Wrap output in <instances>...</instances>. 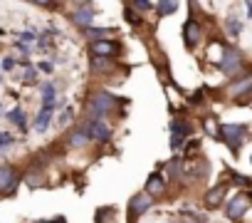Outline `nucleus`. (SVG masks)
I'll list each match as a JSON object with an SVG mask.
<instances>
[{
  "label": "nucleus",
  "instance_id": "obj_1",
  "mask_svg": "<svg viewBox=\"0 0 252 223\" xmlns=\"http://www.w3.org/2000/svg\"><path fill=\"white\" fill-rule=\"evenodd\" d=\"M218 139H222L227 147H230V151H240V147L245 144V139H247V127L245 124H222L220 129H218Z\"/></svg>",
  "mask_w": 252,
  "mask_h": 223
},
{
  "label": "nucleus",
  "instance_id": "obj_2",
  "mask_svg": "<svg viewBox=\"0 0 252 223\" xmlns=\"http://www.w3.org/2000/svg\"><path fill=\"white\" fill-rule=\"evenodd\" d=\"M114 107H116V97L109 94V92H94L89 97V114H92V119H104V114L114 112Z\"/></svg>",
  "mask_w": 252,
  "mask_h": 223
},
{
  "label": "nucleus",
  "instance_id": "obj_3",
  "mask_svg": "<svg viewBox=\"0 0 252 223\" xmlns=\"http://www.w3.org/2000/svg\"><path fill=\"white\" fill-rule=\"evenodd\" d=\"M89 142H99V144H106L111 139V127L104 122V119H92L87 127H84Z\"/></svg>",
  "mask_w": 252,
  "mask_h": 223
},
{
  "label": "nucleus",
  "instance_id": "obj_4",
  "mask_svg": "<svg viewBox=\"0 0 252 223\" xmlns=\"http://www.w3.org/2000/svg\"><path fill=\"white\" fill-rule=\"evenodd\" d=\"M247 208H250V198H247V193H237V196H232V198L227 201V206H225V216H227L230 221H240V218L247 213Z\"/></svg>",
  "mask_w": 252,
  "mask_h": 223
},
{
  "label": "nucleus",
  "instance_id": "obj_5",
  "mask_svg": "<svg viewBox=\"0 0 252 223\" xmlns=\"http://www.w3.org/2000/svg\"><path fill=\"white\" fill-rule=\"evenodd\" d=\"M94 18H96V13H94V5H92V3H79V5L74 8L72 23H74L77 28L87 30V28H92V25H94Z\"/></svg>",
  "mask_w": 252,
  "mask_h": 223
},
{
  "label": "nucleus",
  "instance_id": "obj_6",
  "mask_svg": "<svg viewBox=\"0 0 252 223\" xmlns=\"http://www.w3.org/2000/svg\"><path fill=\"white\" fill-rule=\"evenodd\" d=\"M218 67H220L225 74H237L240 67H242V55H240L237 50H232V47H225V52H222Z\"/></svg>",
  "mask_w": 252,
  "mask_h": 223
},
{
  "label": "nucleus",
  "instance_id": "obj_7",
  "mask_svg": "<svg viewBox=\"0 0 252 223\" xmlns=\"http://www.w3.org/2000/svg\"><path fill=\"white\" fill-rule=\"evenodd\" d=\"M151 206H154V198H151L146 191H144V193H136V196L129 201V221L134 223V221H136V218H141Z\"/></svg>",
  "mask_w": 252,
  "mask_h": 223
},
{
  "label": "nucleus",
  "instance_id": "obj_8",
  "mask_svg": "<svg viewBox=\"0 0 252 223\" xmlns=\"http://www.w3.org/2000/svg\"><path fill=\"white\" fill-rule=\"evenodd\" d=\"M15 184H18V171L10 164L0 166V193H13Z\"/></svg>",
  "mask_w": 252,
  "mask_h": 223
},
{
  "label": "nucleus",
  "instance_id": "obj_9",
  "mask_svg": "<svg viewBox=\"0 0 252 223\" xmlns=\"http://www.w3.org/2000/svg\"><path fill=\"white\" fill-rule=\"evenodd\" d=\"M200 37H203V28H200L195 20H188V23L183 25V42H186V47L193 50V47L200 42Z\"/></svg>",
  "mask_w": 252,
  "mask_h": 223
},
{
  "label": "nucleus",
  "instance_id": "obj_10",
  "mask_svg": "<svg viewBox=\"0 0 252 223\" xmlns=\"http://www.w3.org/2000/svg\"><path fill=\"white\" fill-rule=\"evenodd\" d=\"M92 52H94V57H99V60H111V57L119 52V45H116V42H111V40L92 42Z\"/></svg>",
  "mask_w": 252,
  "mask_h": 223
},
{
  "label": "nucleus",
  "instance_id": "obj_11",
  "mask_svg": "<svg viewBox=\"0 0 252 223\" xmlns=\"http://www.w3.org/2000/svg\"><path fill=\"white\" fill-rule=\"evenodd\" d=\"M225 193H227V186H225V184H218V186H213V188L205 193V206H208V208H218V206L222 203Z\"/></svg>",
  "mask_w": 252,
  "mask_h": 223
},
{
  "label": "nucleus",
  "instance_id": "obj_12",
  "mask_svg": "<svg viewBox=\"0 0 252 223\" xmlns=\"http://www.w3.org/2000/svg\"><path fill=\"white\" fill-rule=\"evenodd\" d=\"M163 191H166V181H163V176H161V174H151L149 181H146V193L154 198V196H161Z\"/></svg>",
  "mask_w": 252,
  "mask_h": 223
},
{
  "label": "nucleus",
  "instance_id": "obj_13",
  "mask_svg": "<svg viewBox=\"0 0 252 223\" xmlns=\"http://www.w3.org/2000/svg\"><path fill=\"white\" fill-rule=\"evenodd\" d=\"M52 114H55V112H50V109H40V114H37L35 122H32L35 132H45V129L50 127V122H52Z\"/></svg>",
  "mask_w": 252,
  "mask_h": 223
},
{
  "label": "nucleus",
  "instance_id": "obj_14",
  "mask_svg": "<svg viewBox=\"0 0 252 223\" xmlns=\"http://www.w3.org/2000/svg\"><path fill=\"white\" fill-rule=\"evenodd\" d=\"M84 33H87L94 42H101V40H106L109 35H116V30H114V28H87Z\"/></svg>",
  "mask_w": 252,
  "mask_h": 223
},
{
  "label": "nucleus",
  "instance_id": "obj_15",
  "mask_svg": "<svg viewBox=\"0 0 252 223\" xmlns=\"http://www.w3.org/2000/svg\"><path fill=\"white\" fill-rule=\"evenodd\" d=\"M5 119L10 122V124H15V127H20V129H25V112H23V107H13L8 114H5Z\"/></svg>",
  "mask_w": 252,
  "mask_h": 223
},
{
  "label": "nucleus",
  "instance_id": "obj_16",
  "mask_svg": "<svg viewBox=\"0 0 252 223\" xmlns=\"http://www.w3.org/2000/svg\"><path fill=\"white\" fill-rule=\"evenodd\" d=\"M190 124H186V122H181V119H173L171 122V137H183V139H188L190 137Z\"/></svg>",
  "mask_w": 252,
  "mask_h": 223
},
{
  "label": "nucleus",
  "instance_id": "obj_17",
  "mask_svg": "<svg viewBox=\"0 0 252 223\" xmlns=\"http://www.w3.org/2000/svg\"><path fill=\"white\" fill-rule=\"evenodd\" d=\"M87 144H89V137H87L84 129H74V132H69V147L82 149V147H87Z\"/></svg>",
  "mask_w": 252,
  "mask_h": 223
},
{
  "label": "nucleus",
  "instance_id": "obj_18",
  "mask_svg": "<svg viewBox=\"0 0 252 223\" xmlns=\"http://www.w3.org/2000/svg\"><path fill=\"white\" fill-rule=\"evenodd\" d=\"M25 184H28L30 188H37V186H45V184H47V179H45V174H42V171H35V169H32V171H28V174H25Z\"/></svg>",
  "mask_w": 252,
  "mask_h": 223
},
{
  "label": "nucleus",
  "instance_id": "obj_19",
  "mask_svg": "<svg viewBox=\"0 0 252 223\" xmlns=\"http://www.w3.org/2000/svg\"><path fill=\"white\" fill-rule=\"evenodd\" d=\"M232 97H242V94H250L252 92V74L250 77H245V79H240L237 84H232Z\"/></svg>",
  "mask_w": 252,
  "mask_h": 223
},
{
  "label": "nucleus",
  "instance_id": "obj_20",
  "mask_svg": "<svg viewBox=\"0 0 252 223\" xmlns=\"http://www.w3.org/2000/svg\"><path fill=\"white\" fill-rule=\"evenodd\" d=\"M154 8L158 10L161 18H166V15H173V13L178 10V3H168V0H161V3H156Z\"/></svg>",
  "mask_w": 252,
  "mask_h": 223
},
{
  "label": "nucleus",
  "instance_id": "obj_21",
  "mask_svg": "<svg viewBox=\"0 0 252 223\" xmlns=\"http://www.w3.org/2000/svg\"><path fill=\"white\" fill-rule=\"evenodd\" d=\"M225 25H227V33H230L232 37H237L240 30H242V23H240L237 15H227V18H225Z\"/></svg>",
  "mask_w": 252,
  "mask_h": 223
},
{
  "label": "nucleus",
  "instance_id": "obj_22",
  "mask_svg": "<svg viewBox=\"0 0 252 223\" xmlns=\"http://www.w3.org/2000/svg\"><path fill=\"white\" fill-rule=\"evenodd\" d=\"M116 208H111V206H104V208H96V223H111V218H109V213H114Z\"/></svg>",
  "mask_w": 252,
  "mask_h": 223
},
{
  "label": "nucleus",
  "instance_id": "obj_23",
  "mask_svg": "<svg viewBox=\"0 0 252 223\" xmlns=\"http://www.w3.org/2000/svg\"><path fill=\"white\" fill-rule=\"evenodd\" d=\"M124 18L129 20L131 25H139V23H141V20H139V15L134 13V8H131V5H126V13H124Z\"/></svg>",
  "mask_w": 252,
  "mask_h": 223
},
{
  "label": "nucleus",
  "instance_id": "obj_24",
  "mask_svg": "<svg viewBox=\"0 0 252 223\" xmlns=\"http://www.w3.org/2000/svg\"><path fill=\"white\" fill-rule=\"evenodd\" d=\"M23 82H25V84H37V70H35V67H30V70L25 72Z\"/></svg>",
  "mask_w": 252,
  "mask_h": 223
},
{
  "label": "nucleus",
  "instance_id": "obj_25",
  "mask_svg": "<svg viewBox=\"0 0 252 223\" xmlns=\"http://www.w3.org/2000/svg\"><path fill=\"white\" fill-rule=\"evenodd\" d=\"M10 144H15V137L10 132H0V147H10Z\"/></svg>",
  "mask_w": 252,
  "mask_h": 223
},
{
  "label": "nucleus",
  "instance_id": "obj_26",
  "mask_svg": "<svg viewBox=\"0 0 252 223\" xmlns=\"http://www.w3.org/2000/svg\"><path fill=\"white\" fill-rule=\"evenodd\" d=\"M131 8H134V10H151V8H154V3H146V0H134Z\"/></svg>",
  "mask_w": 252,
  "mask_h": 223
},
{
  "label": "nucleus",
  "instance_id": "obj_27",
  "mask_svg": "<svg viewBox=\"0 0 252 223\" xmlns=\"http://www.w3.org/2000/svg\"><path fill=\"white\" fill-rule=\"evenodd\" d=\"M176 223H205V218H198V216L193 218L190 213H183V216H181V221H176Z\"/></svg>",
  "mask_w": 252,
  "mask_h": 223
},
{
  "label": "nucleus",
  "instance_id": "obj_28",
  "mask_svg": "<svg viewBox=\"0 0 252 223\" xmlns=\"http://www.w3.org/2000/svg\"><path fill=\"white\" fill-rule=\"evenodd\" d=\"M72 119H74V112H72V109L67 107V109L62 112V117H60V124H69Z\"/></svg>",
  "mask_w": 252,
  "mask_h": 223
},
{
  "label": "nucleus",
  "instance_id": "obj_29",
  "mask_svg": "<svg viewBox=\"0 0 252 223\" xmlns=\"http://www.w3.org/2000/svg\"><path fill=\"white\" fill-rule=\"evenodd\" d=\"M92 67H94V70H106V67H109V60H99V57H94V60H92Z\"/></svg>",
  "mask_w": 252,
  "mask_h": 223
},
{
  "label": "nucleus",
  "instance_id": "obj_30",
  "mask_svg": "<svg viewBox=\"0 0 252 223\" xmlns=\"http://www.w3.org/2000/svg\"><path fill=\"white\" fill-rule=\"evenodd\" d=\"M183 144H186V139H183V137H171V149H173V151H176V149H181Z\"/></svg>",
  "mask_w": 252,
  "mask_h": 223
},
{
  "label": "nucleus",
  "instance_id": "obj_31",
  "mask_svg": "<svg viewBox=\"0 0 252 223\" xmlns=\"http://www.w3.org/2000/svg\"><path fill=\"white\" fill-rule=\"evenodd\" d=\"M232 181H237L240 186H252V179H245V176H240V174H232Z\"/></svg>",
  "mask_w": 252,
  "mask_h": 223
},
{
  "label": "nucleus",
  "instance_id": "obj_32",
  "mask_svg": "<svg viewBox=\"0 0 252 223\" xmlns=\"http://www.w3.org/2000/svg\"><path fill=\"white\" fill-rule=\"evenodd\" d=\"M13 67H15V60L13 57H5L3 60V70H13Z\"/></svg>",
  "mask_w": 252,
  "mask_h": 223
},
{
  "label": "nucleus",
  "instance_id": "obj_33",
  "mask_svg": "<svg viewBox=\"0 0 252 223\" xmlns=\"http://www.w3.org/2000/svg\"><path fill=\"white\" fill-rule=\"evenodd\" d=\"M40 70H42V72H52V65H50V62H40Z\"/></svg>",
  "mask_w": 252,
  "mask_h": 223
},
{
  "label": "nucleus",
  "instance_id": "obj_34",
  "mask_svg": "<svg viewBox=\"0 0 252 223\" xmlns=\"http://www.w3.org/2000/svg\"><path fill=\"white\" fill-rule=\"evenodd\" d=\"M245 8H247V18L252 20V3H245Z\"/></svg>",
  "mask_w": 252,
  "mask_h": 223
},
{
  "label": "nucleus",
  "instance_id": "obj_35",
  "mask_svg": "<svg viewBox=\"0 0 252 223\" xmlns=\"http://www.w3.org/2000/svg\"><path fill=\"white\" fill-rule=\"evenodd\" d=\"M35 223H52V221H35Z\"/></svg>",
  "mask_w": 252,
  "mask_h": 223
},
{
  "label": "nucleus",
  "instance_id": "obj_36",
  "mask_svg": "<svg viewBox=\"0 0 252 223\" xmlns=\"http://www.w3.org/2000/svg\"><path fill=\"white\" fill-rule=\"evenodd\" d=\"M0 35H3V30H0Z\"/></svg>",
  "mask_w": 252,
  "mask_h": 223
}]
</instances>
